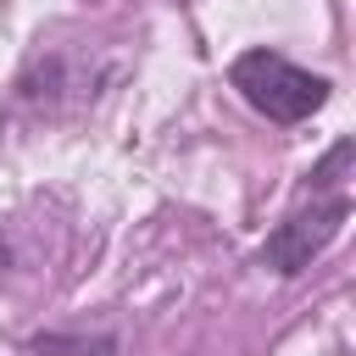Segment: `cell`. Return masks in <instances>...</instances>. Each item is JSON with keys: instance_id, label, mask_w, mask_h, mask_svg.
<instances>
[{"instance_id": "cell-2", "label": "cell", "mask_w": 356, "mask_h": 356, "mask_svg": "<svg viewBox=\"0 0 356 356\" xmlns=\"http://www.w3.org/2000/svg\"><path fill=\"white\" fill-rule=\"evenodd\" d=\"M345 217H350V200H345V195H328V200H317V206H306V211L284 217V222L261 239L256 261H261V267H273L278 278H295V273H306V267H312V261L339 239Z\"/></svg>"}, {"instance_id": "cell-1", "label": "cell", "mask_w": 356, "mask_h": 356, "mask_svg": "<svg viewBox=\"0 0 356 356\" xmlns=\"http://www.w3.org/2000/svg\"><path fill=\"white\" fill-rule=\"evenodd\" d=\"M228 83L267 122H306L312 111H323V100L334 89L323 72H306V67H295L278 50H239L228 61Z\"/></svg>"}, {"instance_id": "cell-4", "label": "cell", "mask_w": 356, "mask_h": 356, "mask_svg": "<svg viewBox=\"0 0 356 356\" xmlns=\"http://www.w3.org/2000/svg\"><path fill=\"white\" fill-rule=\"evenodd\" d=\"M350 156H356V145H350V139H339V145H334V150H328V156L312 167V184H334V172H339Z\"/></svg>"}, {"instance_id": "cell-3", "label": "cell", "mask_w": 356, "mask_h": 356, "mask_svg": "<svg viewBox=\"0 0 356 356\" xmlns=\"http://www.w3.org/2000/svg\"><path fill=\"white\" fill-rule=\"evenodd\" d=\"M33 356H117V339L111 334H39L33 339Z\"/></svg>"}]
</instances>
